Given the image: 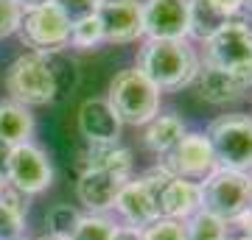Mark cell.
I'll list each match as a JSON object with an SVG mask.
<instances>
[{
  "mask_svg": "<svg viewBox=\"0 0 252 240\" xmlns=\"http://www.w3.org/2000/svg\"><path fill=\"white\" fill-rule=\"evenodd\" d=\"M160 92H171L193 84L199 73V56L185 39H146L137 48V64Z\"/></svg>",
  "mask_w": 252,
  "mask_h": 240,
  "instance_id": "cell-1",
  "label": "cell"
},
{
  "mask_svg": "<svg viewBox=\"0 0 252 240\" xmlns=\"http://www.w3.org/2000/svg\"><path fill=\"white\" fill-rule=\"evenodd\" d=\"M107 104L112 107L121 123L146 126L160 112V89L140 70L129 67V70L115 73V79L109 81Z\"/></svg>",
  "mask_w": 252,
  "mask_h": 240,
  "instance_id": "cell-2",
  "label": "cell"
},
{
  "mask_svg": "<svg viewBox=\"0 0 252 240\" xmlns=\"http://www.w3.org/2000/svg\"><path fill=\"white\" fill-rule=\"evenodd\" d=\"M3 84L14 104H23V107L56 104V81L45 53L28 51V53L17 56L3 76Z\"/></svg>",
  "mask_w": 252,
  "mask_h": 240,
  "instance_id": "cell-3",
  "label": "cell"
},
{
  "mask_svg": "<svg viewBox=\"0 0 252 240\" xmlns=\"http://www.w3.org/2000/svg\"><path fill=\"white\" fill-rule=\"evenodd\" d=\"M207 140L219 168L252 176V117L233 112L207 126Z\"/></svg>",
  "mask_w": 252,
  "mask_h": 240,
  "instance_id": "cell-4",
  "label": "cell"
},
{
  "mask_svg": "<svg viewBox=\"0 0 252 240\" xmlns=\"http://www.w3.org/2000/svg\"><path fill=\"white\" fill-rule=\"evenodd\" d=\"M205 64L252 84V28L244 20H227L216 34L205 39Z\"/></svg>",
  "mask_w": 252,
  "mask_h": 240,
  "instance_id": "cell-5",
  "label": "cell"
},
{
  "mask_svg": "<svg viewBox=\"0 0 252 240\" xmlns=\"http://www.w3.org/2000/svg\"><path fill=\"white\" fill-rule=\"evenodd\" d=\"M199 187H202V210L221 218L224 223H233L241 213L250 210L252 176L247 173L216 168Z\"/></svg>",
  "mask_w": 252,
  "mask_h": 240,
  "instance_id": "cell-6",
  "label": "cell"
},
{
  "mask_svg": "<svg viewBox=\"0 0 252 240\" xmlns=\"http://www.w3.org/2000/svg\"><path fill=\"white\" fill-rule=\"evenodd\" d=\"M17 36L34 53L64 51L67 42H70V20L64 17V11L56 3H45L39 9L23 11Z\"/></svg>",
  "mask_w": 252,
  "mask_h": 240,
  "instance_id": "cell-7",
  "label": "cell"
},
{
  "mask_svg": "<svg viewBox=\"0 0 252 240\" xmlns=\"http://www.w3.org/2000/svg\"><path fill=\"white\" fill-rule=\"evenodd\" d=\"M165 176H168V170L157 165V168L146 170L143 176L129 179V182L121 187V193H118L112 207L124 215V221L129 223L132 229H143V226H149L152 221L160 218V210H157V190H160Z\"/></svg>",
  "mask_w": 252,
  "mask_h": 240,
  "instance_id": "cell-8",
  "label": "cell"
},
{
  "mask_svg": "<svg viewBox=\"0 0 252 240\" xmlns=\"http://www.w3.org/2000/svg\"><path fill=\"white\" fill-rule=\"evenodd\" d=\"M160 168H165L171 176L190 179V182H205L219 165H216V157H213L207 134L185 132L182 140L162 157Z\"/></svg>",
  "mask_w": 252,
  "mask_h": 240,
  "instance_id": "cell-9",
  "label": "cell"
},
{
  "mask_svg": "<svg viewBox=\"0 0 252 240\" xmlns=\"http://www.w3.org/2000/svg\"><path fill=\"white\" fill-rule=\"evenodd\" d=\"M6 182L23 190L26 196H36V193L48 190L54 182V168H51L45 151L34 142L14 145L9 162H6Z\"/></svg>",
  "mask_w": 252,
  "mask_h": 240,
  "instance_id": "cell-10",
  "label": "cell"
},
{
  "mask_svg": "<svg viewBox=\"0 0 252 240\" xmlns=\"http://www.w3.org/2000/svg\"><path fill=\"white\" fill-rule=\"evenodd\" d=\"M95 20L101 26L104 42L126 45L143 36V11L140 0H101Z\"/></svg>",
  "mask_w": 252,
  "mask_h": 240,
  "instance_id": "cell-11",
  "label": "cell"
},
{
  "mask_svg": "<svg viewBox=\"0 0 252 240\" xmlns=\"http://www.w3.org/2000/svg\"><path fill=\"white\" fill-rule=\"evenodd\" d=\"M129 179H132V173L121 168H84L76 182V196L93 215H98L115 204L121 187Z\"/></svg>",
  "mask_w": 252,
  "mask_h": 240,
  "instance_id": "cell-12",
  "label": "cell"
},
{
  "mask_svg": "<svg viewBox=\"0 0 252 240\" xmlns=\"http://www.w3.org/2000/svg\"><path fill=\"white\" fill-rule=\"evenodd\" d=\"M143 36L149 39H185L190 26L188 0H143Z\"/></svg>",
  "mask_w": 252,
  "mask_h": 240,
  "instance_id": "cell-13",
  "label": "cell"
},
{
  "mask_svg": "<svg viewBox=\"0 0 252 240\" xmlns=\"http://www.w3.org/2000/svg\"><path fill=\"white\" fill-rule=\"evenodd\" d=\"M157 210H160V218L188 221L193 213L202 210V187H199V182L168 173L162 179L160 190H157Z\"/></svg>",
  "mask_w": 252,
  "mask_h": 240,
  "instance_id": "cell-14",
  "label": "cell"
},
{
  "mask_svg": "<svg viewBox=\"0 0 252 240\" xmlns=\"http://www.w3.org/2000/svg\"><path fill=\"white\" fill-rule=\"evenodd\" d=\"M124 123L118 120L107 98H87L79 107V132L90 145H115Z\"/></svg>",
  "mask_w": 252,
  "mask_h": 240,
  "instance_id": "cell-15",
  "label": "cell"
},
{
  "mask_svg": "<svg viewBox=\"0 0 252 240\" xmlns=\"http://www.w3.org/2000/svg\"><path fill=\"white\" fill-rule=\"evenodd\" d=\"M193 84L199 89V98L207 101V104H216V107L241 101L252 89L250 81H244L238 76H233V73L219 70V67L205 64V62H199V73H196V79H193Z\"/></svg>",
  "mask_w": 252,
  "mask_h": 240,
  "instance_id": "cell-16",
  "label": "cell"
},
{
  "mask_svg": "<svg viewBox=\"0 0 252 240\" xmlns=\"http://www.w3.org/2000/svg\"><path fill=\"white\" fill-rule=\"evenodd\" d=\"M34 126H36L34 115L28 112V107L14 104V101L0 104V140L9 142L11 148L23 145V142H31Z\"/></svg>",
  "mask_w": 252,
  "mask_h": 240,
  "instance_id": "cell-17",
  "label": "cell"
},
{
  "mask_svg": "<svg viewBox=\"0 0 252 240\" xmlns=\"http://www.w3.org/2000/svg\"><path fill=\"white\" fill-rule=\"evenodd\" d=\"M182 134H185L182 117H177V115H154L152 120L146 123L143 142H146V148L154 151L157 157H165V154L182 140Z\"/></svg>",
  "mask_w": 252,
  "mask_h": 240,
  "instance_id": "cell-18",
  "label": "cell"
},
{
  "mask_svg": "<svg viewBox=\"0 0 252 240\" xmlns=\"http://www.w3.org/2000/svg\"><path fill=\"white\" fill-rule=\"evenodd\" d=\"M188 9H190L188 36H193V39H199V42H205L207 36H213L219 28L227 23L207 0H188Z\"/></svg>",
  "mask_w": 252,
  "mask_h": 240,
  "instance_id": "cell-19",
  "label": "cell"
},
{
  "mask_svg": "<svg viewBox=\"0 0 252 240\" xmlns=\"http://www.w3.org/2000/svg\"><path fill=\"white\" fill-rule=\"evenodd\" d=\"M45 56H48V64H51V73H54V81H56V101H62L79 84V64L64 51H54V53H45Z\"/></svg>",
  "mask_w": 252,
  "mask_h": 240,
  "instance_id": "cell-20",
  "label": "cell"
},
{
  "mask_svg": "<svg viewBox=\"0 0 252 240\" xmlns=\"http://www.w3.org/2000/svg\"><path fill=\"white\" fill-rule=\"evenodd\" d=\"M227 223L216 215L199 210L185 221V240H227Z\"/></svg>",
  "mask_w": 252,
  "mask_h": 240,
  "instance_id": "cell-21",
  "label": "cell"
},
{
  "mask_svg": "<svg viewBox=\"0 0 252 240\" xmlns=\"http://www.w3.org/2000/svg\"><path fill=\"white\" fill-rule=\"evenodd\" d=\"M115 229L118 226L104 215H84L67 240H112Z\"/></svg>",
  "mask_w": 252,
  "mask_h": 240,
  "instance_id": "cell-22",
  "label": "cell"
},
{
  "mask_svg": "<svg viewBox=\"0 0 252 240\" xmlns=\"http://www.w3.org/2000/svg\"><path fill=\"white\" fill-rule=\"evenodd\" d=\"M81 215L76 207L70 204H56L48 210V229H51V235H56V238H70L73 229L79 226Z\"/></svg>",
  "mask_w": 252,
  "mask_h": 240,
  "instance_id": "cell-23",
  "label": "cell"
},
{
  "mask_svg": "<svg viewBox=\"0 0 252 240\" xmlns=\"http://www.w3.org/2000/svg\"><path fill=\"white\" fill-rule=\"evenodd\" d=\"M98 42H104V34H101V26L95 17H84L79 23H70V42L67 45H76L81 51H90Z\"/></svg>",
  "mask_w": 252,
  "mask_h": 240,
  "instance_id": "cell-24",
  "label": "cell"
},
{
  "mask_svg": "<svg viewBox=\"0 0 252 240\" xmlns=\"http://www.w3.org/2000/svg\"><path fill=\"white\" fill-rule=\"evenodd\" d=\"M143 240H185V223L174 218H157L140 229Z\"/></svg>",
  "mask_w": 252,
  "mask_h": 240,
  "instance_id": "cell-25",
  "label": "cell"
},
{
  "mask_svg": "<svg viewBox=\"0 0 252 240\" xmlns=\"http://www.w3.org/2000/svg\"><path fill=\"white\" fill-rule=\"evenodd\" d=\"M26 229V215L0 201V240H17Z\"/></svg>",
  "mask_w": 252,
  "mask_h": 240,
  "instance_id": "cell-26",
  "label": "cell"
},
{
  "mask_svg": "<svg viewBox=\"0 0 252 240\" xmlns=\"http://www.w3.org/2000/svg\"><path fill=\"white\" fill-rule=\"evenodd\" d=\"M54 3L64 11V17L70 23H79L84 17H95L101 0H54Z\"/></svg>",
  "mask_w": 252,
  "mask_h": 240,
  "instance_id": "cell-27",
  "label": "cell"
},
{
  "mask_svg": "<svg viewBox=\"0 0 252 240\" xmlns=\"http://www.w3.org/2000/svg\"><path fill=\"white\" fill-rule=\"evenodd\" d=\"M20 20H23V9L17 6V0H0V39L17 34Z\"/></svg>",
  "mask_w": 252,
  "mask_h": 240,
  "instance_id": "cell-28",
  "label": "cell"
},
{
  "mask_svg": "<svg viewBox=\"0 0 252 240\" xmlns=\"http://www.w3.org/2000/svg\"><path fill=\"white\" fill-rule=\"evenodd\" d=\"M112 240H143V235H140V229L121 226V229H115V238H112Z\"/></svg>",
  "mask_w": 252,
  "mask_h": 240,
  "instance_id": "cell-29",
  "label": "cell"
},
{
  "mask_svg": "<svg viewBox=\"0 0 252 240\" xmlns=\"http://www.w3.org/2000/svg\"><path fill=\"white\" fill-rule=\"evenodd\" d=\"M9 154H11V145L0 140V185L6 182V162H9Z\"/></svg>",
  "mask_w": 252,
  "mask_h": 240,
  "instance_id": "cell-30",
  "label": "cell"
},
{
  "mask_svg": "<svg viewBox=\"0 0 252 240\" xmlns=\"http://www.w3.org/2000/svg\"><path fill=\"white\" fill-rule=\"evenodd\" d=\"M233 223H238V226H241V235H250V238H252V210L241 213Z\"/></svg>",
  "mask_w": 252,
  "mask_h": 240,
  "instance_id": "cell-31",
  "label": "cell"
},
{
  "mask_svg": "<svg viewBox=\"0 0 252 240\" xmlns=\"http://www.w3.org/2000/svg\"><path fill=\"white\" fill-rule=\"evenodd\" d=\"M45 3H54V0H17V6L23 11H31V9H39V6H45Z\"/></svg>",
  "mask_w": 252,
  "mask_h": 240,
  "instance_id": "cell-32",
  "label": "cell"
},
{
  "mask_svg": "<svg viewBox=\"0 0 252 240\" xmlns=\"http://www.w3.org/2000/svg\"><path fill=\"white\" fill-rule=\"evenodd\" d=\"M39 240H67V238H56V235H45V238H39Z\"/></svg>",
  "mask_w": 252,
  "mask_h": 240,
  "instance_id": "cell-33",
  "label": "cell"
},
{
  "mask_svg": "<svg viewBox=\"0 0 252 240\" xmlns=\"http://www.w3.org/2000/svg\"><path fill=\"white\" fill-rule=\"evenodd\" d=\"M227 240H252L250 235H238V238H227Z\"/></svg>",
  "mask_w": 252,
  "mask_h": 240,
  "instance_id": "cell-34",
  "label": "cell"
},
{
  "mask_svg": "<svg viewBox=\"0 0 252 240\" xmlns=\"http://www.w3.org/2000/svg\"><path fill=\"white\" fill-rule=\"evenodd\" d=\"M244 6H247V9H250V14H252V0H244Z\"/></svg>",
  "mask_w": 252,
  "mask_h": 240,
  "instance_id": "cell-35",
  "label": "cell"
},
{
  "mask_svg": "<svg viewBox=\"0 0 252 240\" xmlns=\"http://www.w3.org/2000/svg\"><path fill=\"white\" fill-rule=\"evenodd\" d=\"M250 210H252V187H250Z\"/></svg>",
  "mask_w": 252,
  "mask_h": 240,
  "instance_id": "cell-36",
  "label": "cell"
},
{
  "mask_svg": "<svg viewBox=\"0 0 252 240\" xmlns=\"http://www.w3.org/2000/svg\"><path fill=\"white\" fill-rule=\"evenodd\" d=\"M17 240H26V238H17Z\"/></svg>",
  "mask_w": 252,
  "mask_h": 240,
  "instance_id": "cell-37",
  "label": "cell"
}]
</instances>
